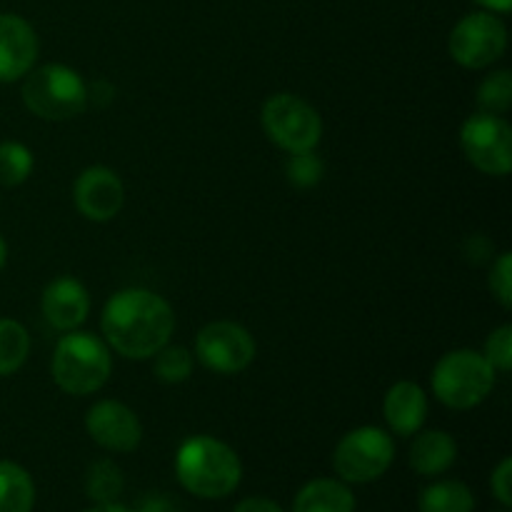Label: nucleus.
<instances>
[{
	"mask_svg": "<svg viewBox=\"0 0 512 512\" xmlns=\"http://www.w3.org/2000/svg\"><path fill=\"white\" fill-rule=\"evenodd\" d=\"M100 330L115 353L128 360H150L170 343L175 313L163 295L148 288H123L105 303Z\"/></svg>",
	"mask_w": 512,
	"mask_h": 512,
	"instance_id": "f257e3e1",
	"label": "nucleus"
},
{
	"mask_svg": "<svg viewBox=\"0 0 512 512\" xmlns=\"http://www.w3.org/2000/svg\"><path fill=\"white\" fill-rule=\"evenodd\" d=\"M175 475L195 498L220 500L238 490L243 465L228 443L213 435H193L175 453Z\"/></svg>",
	"mask_w": 512,
	"mask_h": 512,
	"instance_id": "f03ea898",
	"label": "nucleus"
},
{
	"mask_svg": "<svg viewBox=\"0 0 512 512\" xmlns=\"http://www.w3.org/2000/svg\"><path fill=\"white\" fill-rule=\"evenodd\" d=\"M55 385L68 395H93L113 375V358L103 338L83 330H70L58 340L50 363Z\"/></svg>",
	"mask_w": 512,
	"mask_h": 512,
	"instance_id": "7ed1b4c3",
	"label": "nucleus"
},
{
	"mask_svg": "<svg viewBox=\"0 0 512 512\" xmlns=\"http://www.w3.org/2000/svg\"><path fill=\"white\" fill-rule=\"evenodd\" d=\"M495 375L498 373L483 353L473 348H458L445 353L435 363L430 388L445 408L473 410L493 393Z\"/></svg>",
	"mask_w": 512,
	"mask_h": 512,
	"instance_id": "20e7f679",
	"label": "nucleus"
},
{
	"mask_svg": "<svg viewBox=\"0 0 512 512\" xmlns=\"http://www.w3.org/2000/svg\"><path fill=\"white\" fill-rule=\"evenodd\" d=\"M23 103L35 118L60 123L78 118L88 108V85L78 70L63 63H48L33 68L23 80Z\"/></svg>",
	"mask_w": 512,
	"mask_h": 512,
	"instance_id": "39448f33",
	"label": "nucleus"
},
{
	"mask_svg": "<svg viewBox=\"0 0 512 512\" xmlns=\"http://www.w3.org/2000/svg\"><path fill=\"white\" fill-rule=\"evenodd\" d=\"M260 123L270 143L285 153H303L318 148L323 138V118L318 110L293 93L270 95L260 110Z\"/></svg>",
	"mask_w": 512,
	"mask_h": 512,
	"instance_id": "423d86ee",
	"label": "nucleus"
},
{
	"mask_svg": "<svg viewBox=\"0 0 512 512\" xmlns=\"http://www.w3.org/2000/svg\"><path fill=\"white\" fill-rule=\"evenodd\" d=\"M395 460L393 435L375 425H363L340 438L333 453V468L348 485H365L383 478Z\"/></svg>",
	"mask_w": 512,
	"mask_h": 512,
	"instance_id": "0eeeda50",
	"label": "nucleus"
},
{
	"mask_svg": "<svg viewBox=\"0 0 512 512\" xmlns=\"http://www.w3.org/2000/svg\"><path fill=\"white\" fill-rule=\"evenodd\" d=\"M508 50V28L490 10H475L460 18L450 30L448 53L460 68L483 70L498 63Z\"/></svg>",
	"mask_w": 512,
	"mask_h": 512,
	"instance_id": "6e6552de",
	"label": "nucleus"
},
{
	"mask_svg": "<svg viewBox=\"0 0 512 512\" xmlns=\"http://www.w3.org/2000/svg\"><path fill=\"white\" fill-rule=\"evenodd\" d=\"M460 148L480 173L505 178L512 170V128L503 115H470L460 128Z\"/></svg>",
	"mask_w": 512,
	"mask_h": 512,
	"instance_id": "1a4fd4ad",
	"label": "nucleus"
},
{
	"mask_svg": "<svg viewBox=\"0 0 512 512\" xmlns=\"http://www.w3.org/2000/svg\"><path fill=\"white\" fill-rule=\"evenodd\" d=\"M258 345L248 328L233 320H213L195 338V358L215 375H238L253 365Z\"/></svg>",
	"mask_w": 512,
	"mask_h": 512,
	"instance_id": "9d476101",
	"label": "nucleus"
},
{
	"mask_svg": "<svg viewBox=\"0 0 512 512\" xmlns=\"http://www.w3.org/2000/svg\"><path fill=\"white\" fill-rule=\"evenodd\" d=\"M90 440L110 453H133L143 440V425L135 410L120 400H98L85 413Z\"/></svg>",
	"mask_w": 512,
	"mask_h": 512,
	"instance_id": "9b49d317",
	"label": "nucleus"
},
{
	"mask_svg": "<svg viewBox=\"0 0 512 512\" xmlns=\"http://www.w3.org/2000/svg\"><path fill=\"white\" fill-rule=\"evenodd\" d=\"M73 203L85 220L110 223L125 205L123 180L105 165H90L75 178Z\"/></svg>",
	"mask_w": 512,
	"mask_h": 512,
	"instance_id": "f8f14e48",
	"label": "nucleus"
},
{
	"mask_svg": "<svg viewBox=\"0 0 512 512\" xmlns=\"http://www.w3.org/2000/svg\"><path fill=\"white\" fill-rule=\"evenodd\" d=\"M38 53L40 43L33 25L15 13H0V83L25 78Z\"/></svg>",
	"mask_w": 512,
	"mask_h": 512,
	"instance_id": "ddd939ff",
	"label": "nucleus"
},
{
	"mask_svg": "<svg viewBox=\"0 0 512 512\" xmlns=\"http://www.w3.org/2000/svg\"><path fill=\"white\" fill-rule=\"evenodd\" d=\"M40 308H43L50 328L60 330V333H70V330H78L88 320L90 295L78 278L63 275V278H55L45 285Z\"/></svg>",
	"mask_w": 512,
	"mask_h": 512,
	"instance_id": "4468645a",
	"label": "nucleus"
},
{
	"mask_svg": "<svg viewBox=\"0 0 512 512\" xmlns=\"http://www.w3.org/2000/svg\"><path fill=\"white\" fill-rule=\"evenodd\" d=\"M383 418L400 438H410L423 430L428 418V393L413 380H400L385 393Z\"/></svg>",
	"mask_w": 512,
	"mask_h": 512,
	"instance_id": "2eb2a0df",
	"label": "nucleus"
},
{
	"mask_svg": "<svg viewBox=\"0 0 512 512\" xmlns=\"http://www.w3.org/2000/svg\"><path fill=\"white\" fill-rule=\"evenodd\" d=\"M458 460V443L445 430H418L410 445V468L423 478L448 473Z\"/></svg>",
	"mask_w": 512,
	"mask_h": 512,
	"instance_id": "dca6fc26",
	"label": "nucleus"
},
{
	"mask_svg": "<svg viewBox=\"0 0 512 512\" xmlns=\"http://www.w3.org/2000/svg\"><path fill=\"white\" fill-rule=\"evenodd\" d=\"M293 512H355V495L343 480L315 478L298 490Z\"/></svg>",
	"mask_w": 512,
	"mask_h": 512,
	"instance_id": "f3484780",
	"label": "nucleus"
},
{
	"mask_svg": "<svg viewBox=\"0 0 512 512\" xmlns=\"http://www.w3.org/2000/svg\"><path fill=\"white\" fill-rule=\"evenodd\" d=\"M35 485L28 470L13 460H0V512H33Z\"/></svg>",
	"mask_w": 512,
	"mask_h": 512,
	"instance_id": "a211bd4d",
	"label": "nucleus"
},
{
	"mask_svg": "<svg viewBox=\"0 0 512 512\" xmlns=\"http://www.w3.org/2000/svg\"><path fill=\"white\" fill-rule=\"evenodd\" d=\"M420 512H473L475 495L460 480H440L420 493Z\"/></svg>",
	"mask_w": 512,
	"mask_h": 512,
	"instance_id": "6ab92c4d",
	"label": "nucleus"
},
{
	"mask_svg": "<svg viewBox=\"0 0 512 512\" xmlns=\"http://www.w3.org/2000/svg\"><path fill=\"white\" fill-rule=\"evenodd\" d=\"M30 355V335L23 323L0 318V378L18 373Z\"/></svg>",
	"mask_w": 512,
	"mask_h": 512,
	"instance_id": "aec40b11",
	"label": "nucleus"
},
{
	"mask_svg": "<svg viewBox=\"0 0 512 512\" xmlns=\"http://www.w3.org/2000/svg\"><path fill=\"white\" fill-rule=\"evenodd\" d=\"M125 490L123 470L113 460H95L85 473V495L95 505L118 503V498Z\"/></svg>",
	"mask_w": 512,
	"mask_h": 512,
	"instance_id": "412c9836",
	"label": "nucleus"
},
{
	"mask_svg": "<svg viewBox=\"0 0 512 512\" xmlns=\"http://www.w3.org/2000/svg\"><path fill=\"white\" fill-rule=\"evenodd\" d=\"M35 168V158L28 145L5 140L0 143V185L5 188H18L30 178Z\"/></svg>",
	"mask_w": 512,
	"mask_h": 512,
	"instance_id": "4be33fe9",
	"label": "nucleus"
},
{
	"mask_svg": "<svg viewBox=\"0 0 512 512\" xmlns=\"http://www.w3.org/2000/svg\"><path fill=\"white\" fill-rule=\"evenodd\" d=\"M153 373L160 383L180 385L193 375V353L183 345H165L153 355Z\"/></svg>",
	"mask_w": 512,
	"mask_h": 512,
	"instance_id": "5701e85b",
	"label": "nucleus"
},
{
	"mask_svg": "<svg viewBox=\"0 0 512 512\" xmlns=\"http://www.w3.org/2000/svg\"><path fill=\"white\" fill-rule=\"evenodd\" d=\"M478 110L490 115H505L512 105V73L510 70H493L478 85Z\"/></svg>",
	"mask_w": 512,
	"mask_h": 512,
	"instance_id": "b1692460",
	"label": "nucleus"
},
{
	"mask_svg": "<svg viewBox=\"0 0 512 512\" xmlns=\"http://www.w3.org/2000/svg\"><path fill=\"white\" fill-rule=\"evenodd\" d=\"M325 175V163L315 150H303V153H290L285 160V178L293 188L310 190L320 185Z\"/></svg>",
	"mask_w": 512,
	"mask_h": 512,
	"instance_id": "393cba45",
	"label": "nucleus"
},
{
	"mask_svg": "<svg viewBox=\"0 0 512 512\" xmlns=\"http://www.w3.org/2000/svg\"><path fill=\"white\" fill-rule=\"evenodd\" d=\"M485 360L495 368V373H510L512 370V325H500L488 335L483 348Z\"/></svg>",
	"mask_w": 512,
	"mask_h": 512,
	"instance_id": "a878e982",
	"label": "nucleus"
},
{
	"mask_svg": "<svg viewBox=\"0 0 512 512\" xmlns=\"http://www.w3.org/2000/svg\"><path fill=\"white\" fill-rule=\"evenodd\" d=\"M488 288L505 310L512 308V255L500 253L490 265Z\"/></svg>",
	"mask_w": 512,
	"mask_h": 512,
	"instance_id": "bb28decb",
	"label": "nucleus"
},
{
	"mask_svg": "<svg viewBox=\"0 0 512 512\" xmlns=\"http://www.w3.org/2000/svg\"><path fill=\"white\" fill-rule=\"evenodd\" d=\"M490 490L503 508H512V460L503 458L490 475Z\"/></svg>",
	"mask_w": 512,
	"mask_h": 512,
	"instance_id": "cd10ccee",
	"label": "nucleus"
},
{
	"mask_svg": "<svg viewBox=\"0 0 512 512\" xmlns=\"http://www.w3.org/2000/svg\"><path fill=\"white\" fill-rule=\"evenodd\" d=\"M135 512H183V508H180L173 498L158 493V495H148V498L140 503V510Z\"/></svg>",
	"mask_w": 512,
	"mask_h": 512,
	"instance_id": "c85d7f7f",
	"label": "nucleus"
},
{
	"mask_svg": "<svg viewBox=\"0 0 512 512\" xmlns=\"http://www.w3.org/2000/svg\"><path fill=\"white\" fill-rule=\"evenodd\" d=\"M233 512H285L270 498H245L235 505Z\"/></svg>",
	"mask_w": 512,
	"mask_h": 512,
	"instance_id": "c756f323",
	"label": "nucleus"
},
{
	"mask_svg": "<svg viewBox=\"0 0 512 512\" xmlns=\"http://www.w3.org/2000/svg\"><path fill=\"white\" fill-rule=\"evenodd\" d=\"M113 98H115V88L110 83H105V80H98V83H93V88H88V100H93V103L100 105V108L113 103Z\"/></svg>",
	"mask_w": 512,
	"mask_h": 512,
	"instance_id": "7c9ffc66",
	"label": "nucleus"
},
{
	"mask_svg": "<svg viewBox=\"0 0 512 512\" xmlns=\"http://www.w3.org/2000/svg\"><path fill=\"white\" fill-rule=\"evenodd\" d=\"M483 10H490L495 15H508L512 10V0H475Z\"/></svg>",
	"mask_w": 512,
	"mask_h": 512,
	"instance_id": "2f4dec72",
	"label": "nucleus"
},
{
	"mask_svg": "<svg viewBox=\"0 0 512 512\" xmlns=\"http://www.w3.org/2000/svg\"><path fill=\"white\" fill-rule=\"evenodd\" d=\"M85 512H135V510L125 508V505H120V503H108V505H95V508H90Z\"/></svg>",
	"mask_w": 512,
	"mask_h": 512,
	"instance_id": "473e14b6",
	"label": "nucleus"
},
{
	"mask_svg": "<svg viewBox=\"0 0 512 512\" xmlns=\"http://www.w3.org/2000/svg\"><path fill=\"white\" fill-rule=\"evenodd\" d=\"M5 263H8V245H5L3 235H0V270L5 268Z\"/></svg>",
	"mask_w": 512,
	"mask_h": 512,
	"instance_id": "72a5a7b5",
	"label": "nucleus"
},
{
	"mask_svg": "<svg viewBox=\"0 0 512 512\" xmlns=\"http://www.w3.org/2000/svg\"><path fill=\"white\" fill-rule=\"evenodd\" d=\"M500 512H508V508H505V510H500Z\"/></svg>",
	"mask_w": 512,
	"mask_h": 512,
	"instance_id": "f704fd0d",
	"label": "nucleus"
}]
</instances>
